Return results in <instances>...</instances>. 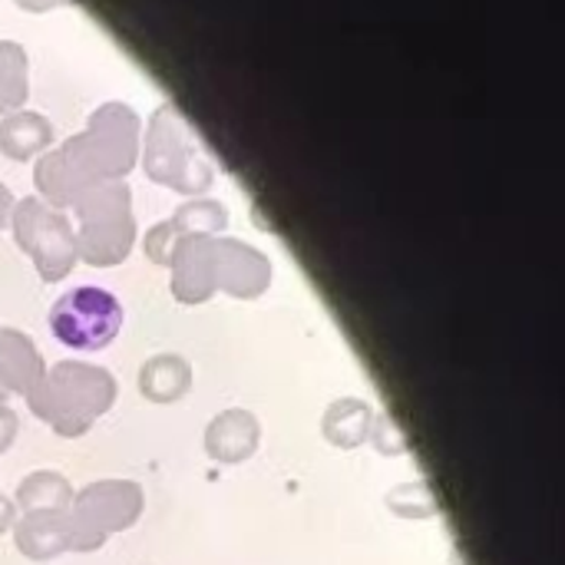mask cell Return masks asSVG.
Returning <instances> with one entry per match:
<instances>
[{
	"instance_id": "obj_1",
	"label": "cell",
	"mask_w": 565,
	"mask_h": 565,
	"mask_svg": "<svg viewBox=\"0 0 565 565\" xmlns=\"http://www.w3.org/2000/svg\"><path fill=\"white\" fill-rule=\"evenodd\" d=\"M139 116L122 103H106L93 113L86 132L66 139L56 152L36 162V189L50 205H76L89 189L116 182L136 166Z\"/></svg>"
},
{
	"instance_id": "obj_2",
	"label": "cell",
	"mask_w": 565,
	"mask_h": 565,
	"mask_svg": "<svg viewBox=\"0 0 565 565\" xmlns=\"http://www.w3.org/2000/svg\"><path fill=\"white\" fill-rule=\"evenodd\" d=\"M26 404L60 437H83L93 420L116 404V381L103 367L60 361L43 371L40 384L26 394Z\"/></svg>"
},
{
	"instance_id": "obj_3",
	"label": "cell",
	"mask_w": 565,
	"mask_h": 565,
	"mask_svg": "<svg viewBox=\"0 0 565 565\" xmlns=\"http://www.w3.org/2000/svg\"><path fill=\"white\" fill-rule=\"evenodd\" d=\"M79 235L76 255L96 268L126 262L136 242V222L129 209V189L122 182H103L76 202Z\"/></svg>"
},
{
	"instance_id": "obj_4",
	"label": "cell",
	"mask_w": 565,
	"mask_h": 565,
	"mask_svg": "<svg viewBox=\"0 0 565 565\" xmlns=\"http://www.w3.org/2000/svg\"><path fill=\"white\" fill-rule=\"evenodd\" d=\"M142 162H146L149 179H156L159 185H169L175 192L195 195L212 185V166L199 152L195 136L189 132V126L182 122V116L172 106L156 109V116L149 122Z\"/></svg>"
},
{
	"instance_id": "obj_5",
	"label": "cell",
	"mask_w": 565,
	"mask_h": 565,
	"mask_svg": "<svg viewBox=\"0 0 565 565\" xmlns=\"http://www.w3.org/2000/svg\"><path fill=\"white\" fill-rule=\"evenodd\" d=\"M142 490L129 480H99L73 497L70 503V530H73V550L93 553L99 550L113 533L129 530L142 516Z\"/></svg>"
},
{
	"instance_id": "obj_6",
	"label": "cell",
	"mask_w": 565,
	"mask_h": 565,
	"mask_svg": "<svg viewBox=\"0 0 565 565\" xmlns=\"http://www.w3.org/2000/svg\"><path fill=\"white\" fill-rule=\"evenodd\" d=\"M10 218H13L17 245L33 258L40 278L46 285L63 281L79 258L76 255V232H73L70 218L63 212L46 209L36 199H23Z\"/></svg>"
},
{
	"instance_id": "obj_7",
	"label": "cell",
	"mask_w": 565,
	"mask_h": 565,
	"mask_svg": "<svg viewBox=\"0 0 565 565\" xmlns=\"http://www.w3.org/2000/svg\"><path fill=\"white\" fill-rule=\"evenodd\" d=\"M122 328L119 301L103 288H73L50 311V331L56 341L76 351L106 348Z\"/></svg>"
},
{
	"instance_id": "obj_8",
	"label": "cell",
	"mask_w": 565,
	"mask_h": 565,
	"mask_svg": "<svg viewBox=\"0 0 565 565\" xmlns=\"http://www.w3.org/2000/svg\"><path fill=\"white\" fill-rule=\"evenodd\" d=\"M172 295L182 305H202L218 291V238L215 235H179L172 258Z\"/></svg>"
},
{
	"instance_id": "obj_9",
	"label": "cell",
	"mask_w": 565,
	"mask_h": 565,
	"mask_svg": "<svg viewBox=\"0 0 565 565\" xmlns=\"http://www.w3.org/2000/svg\"><path fill=\"white\" fill-rule=\"evenodd\" d=\"M218 288L232 298H258L271 285V262L238 238H218Z\"/></svg>"
},
{
	"instance_id": "obj_10",
	"label": "cell",
	"mask_w": 565,
	"mask_h": 565,
	"mask_svg": "<svg viewBox=\"0 0 565 565\" xmlns=\"http://www.w3.org/2000/svg\"><path fill=\"white\" fill-rule=\"evenodd\" d=\"M262 427L248 411H225L205 430V454L215 463H242L258 450Z\"/></svg>"
},
{
	"instance_id": "obj_11",
	"label": "cell",
	"mask_w": 565,
	"mask_h": 565,
	"mask_svg": "<svg viewBox=\"0 0 565 565\" xmlns=\"http://www.w3.org/2000/svg\"><path fill=\"white\" fill-rule=\"evenodd\" d=\"M43 377V358L23 331H0V391L30 394Z\"/></svg>"
},
{
	"instance_id": "obj_12",
	"label": "cell",
	"mask_w": 565,
	"mask_h": 565,
	"mask_svg": "<svg viewBox=\"0 0 565 565\" xmlns=\"http://www.w3.org/2000/svg\"><path fill=\"white\" fill-rule=\"evenodd\" d=\"M13 540H17V550L33 563H46L73 550V530H70L66 513L23 516L20 523H13Z\"/></svg>"
},
{
	"instance_id": "obj_13",
	"label": "cell",
	"mask_w": 565,
	"mask_h": 565,
	"mask_svg": "<svg viewBox=\"0 0 565 565\" xmlns=\"http://www.w3.org/2000/svg\"><path fill=\"white\" fill-rule=\"evenodd\" d=\"M192 387V367L179 354H156L139 371V394L152 404H175Z\"/></svg>"
},
{
	"instance_id": "obj_14",
	"label": "cell",
	"mask_w": 565,
	"mask_h": 565,
	"mask_svg": "<svg viewBox=\"0 0 565 565\" xmlns=\"http://www.w3.org/2000/svg\"><path fill=\"white\" fill-rule=\"evenodd\" d=\"M73 503V490L70 480L53 473V470H40L30 473L20 490H17V510H23V516H53V513H70Z\"/></svg>"
},
{
	"instance_id": "obj_15",
	"label": "cell",
	"mask_w": 565,
	"mask_h": 565,
	"mask_svg": "<svg viewBox=\"0 0 565 565\" xmlns=\"http://www.w3.org/2000/svg\"><path fill=\"white\" fill-rule=\"evenodd\" d=\"M371 420H374V414H371V407H367L364 401L344 397V401H334V404L328 407V414H324V420H321V430H324V437H328L334 447L354 450V447H361V444L367 440Z\"/></svg>"
},
{
	"instance_id": "obj_16",
	"label": "cell",
	"mask_w": 565,
	"mask_h": 565,
	"mask_svg": "<svg viewBox=\"0 0 565 565\" xmlns=\"http://www.w3.org/2000/svg\"><path fill=\"white\" fill-rule=\"evenodd\" d=\"M53 139V126L40 113H13L0 122V152L10 159H30L46 149Z\"/></svg>"
},
{
	"instance_id": "obj_17",
	"label": "cell",
	"mask_w": 565,
	"mask_h": 565,
	"mask_svg": "<svg viewBox=\"0 0 565 565\" xmlns=\"http://www.w3.org/2000/svg\"><path fill=\"white\" fill-rule=\"evenodd\" d=\"M26 99V53L20 43H0V113L17 109Z\"/></svg>"
},
{
	"instance_id": "obj_18",
	"label": "cell",
	"mask_w": 565,
	"mask_h": 565,
	"mask_svg": "<svg viewBox=\"0 0 565 565\" xmlns=\"http://www.w3.org/2000/svg\"><path fill=\"white\" fill-rule=\"evenodd\" d=\"M169 222L175 225L179 235H215L225 228L228 212H225V205H218L212 199H195V202L182 205Z\"/></svg>"
},
{
	"instance_id": "obj_19",
	"label": "cell",
	"mask_w": 565,
	"mask_h": 565,
	"mask_svg": "<svg viewBox=\"0 0 565 565\" xmlns=\"http://www.w3.org/2000/svg\"><path fill=\"white\" fill-rule=\"evenodd\" d=\"M387 507L397 513V516H411V520H427L437 513V500L430 493V487L424 480H414V483H401L397 490L387 493Z\"/></svg>"
},
{
	"instance_id": "obj_20",
	"label": "cell",
	"mask_w": 565,
	"mask_h": 565,
	"mask_svg": "<svg viewBox=\"0 0 565 565\" xmlns=\"http://www.w3.org/2000/svg\"><path fill=\"white\" fill-rule=\"evenodd\" d=\"M367 437L374 440V447H377V454H381V457H397V454H404V450H407V440H404V434L397 430V424H394V417H391V414L374 417V420H371V434H367Z\"/></svg>"
},
{
	"instance_id": "obj_21",
	"label": "cell",
	"mask_w": 565,
	"mask_h": 565,
	"mask_svg": "<svg viewBox=\"0 0 565 565\" xmlns=\"http://www.w3.org/2000/svg\"><path fill=\"white\" fill-rule=\"evenodd\" d=\"M175 242H179V232H175V225H172V222H159V225H152V228L146 232V242H142V248H146V255H149L156 265H169Z\"/></svg>"
},
{
	"instance_id": "obj_22",
	"label": "cell",
	"mask_w": 565,
	"mask_h": 565,
	"mask_svg": "<svg viewBox=\"0 0 565 565\" xmlns=\"http://www.w3.org/2000/svg\"><path fill=\"white\" fill-rule=\"evenodd\" d=\"M13 440H17V414L0 404V454L10 450Z\"/></svg>"
},
{
	"instance_id": "obj_23",
	"label": "cell",
	"mask_w": 565,
	"mask_h": 565,
	"mask_svg": "<svg viewBox=\"0 0 565 565\" xmlns=\"http://www.w3.org/2000/svg\"><path fill=\"white\" fill-rule=\"evenodd\" d=\"M13 523H17V503H10L7 497H0V536L7 530H13Z\"/></svg>"
},
{
	"instance_id": "obj_24",
	"label": "cell",
	"mask_w": 565,
	"mask_h": 565,
	"mask_svg": "<svg viewBox=\"0 0 565 565\" xmlns=\"http://www.w3.org/2000/svg\"><path fill=\"white\" fill-rule=\"evenodd\" d=\"M10 205H13V199H10V192L0 185V228L10 222Z\"/></svg>"
},
{
	"instance_id": "obj_25",
	"label": "cell",
	"mask_w": 565,
	"mask_h": 565,
	"mask_svg": "<svg viewBox=\"0 0 565 565\" xmlns=\"http://www.w3.org/2000/svg\"><path fill=\"white\" fill-rule=\"evenodd\" d=\"M23 7H50V3H60V0H20Z\"/></svg>"
},
{
	"instance_id": "obj_26",
	"label": "cell",
	"mask_w": 565,
	"mask_h": 565,
	"mask_svg": "<svg viewBox=\"0 0 565 565\" xmlns=\"http://www.w3.org/2000/svg\"><path fill=\"white\" fill-rule=\"evenodd\" d=\"M3 401H7V394H3V391H0V404H3Z\"/></svg>"
}]
</instances>
